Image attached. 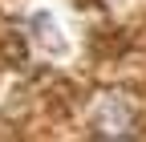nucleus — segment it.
Masks as SVG:
<instances>
[{
	"label": "nucleus",
	"mask_w": 146,
	"mask_h": 142,
	"mask_svg": "<svg viewBox=\"0 0 146 142\" xmlns=\"http://www.w3.org/2000/svg\"><path fill=\"white\" fill-rule=\"evenodd\" d=\"M130 126H134V110H130L122 98H106V102L98 106L94 130L102 134V142H118V138H126V134H130Z\"/></svg>",
	"instance_id": "f257e3e1"
}]
</instances>
